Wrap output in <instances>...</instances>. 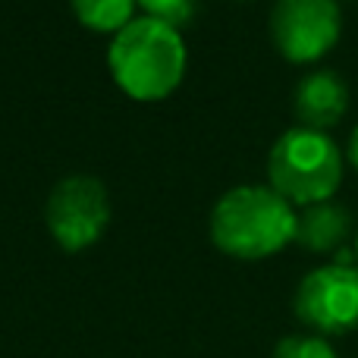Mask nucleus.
<instances>
[{"label":"nucleus","mask_w":358,"mask_h":358,"mask_svg":"<svg viewBox=\"0 0 358 358\" xmlns=\"http://www.w3.org/2000/svg\"><path fill=\"white\" fill-rule=\"evenodd\" d=\"M355 258H358V233H355Z\"/></svg>","instance_id":"obj_13"},{"label":"nucleus","mask_w":358,"mask_h":358,"mask_svg":"<svg viewBox=\"0 0 358 358\" xmlns=\"http://www.w3.org/2000/svg\"><path fill=\"white\" fill-rule=\"evenodd\" d=\"M343 16L336 0H277L271 38L289 63H315L336 48Z\"/></svg>","instance_id":"obj_5"},{"label":"nucleus","mask_w":358,"mask_h":358,"mask_svg":"<svg viewBox=\"0 0 358 358\" xmlns=\"http://www.w3.org/2000/svg\"><path fill=\"white\" fill-rule=\"evenodd\" d=\"M296 317L315 336H346L358 330V267L324 264L305 273L296 289Z\"/></svg>","instance_id":"obj_4"},{"label":"nucleus","mask_w":358,"mask_h":358,"mask_svg":"<svg viewBox=\"0 0 358 358\" xmlns=\"http://www.w3.org/2000/svg\"><path fill=\"white\" fill-rule=\"evenodd\" d=\"M76 16L94 31H120L132 22L136 0H73Z\"/></svg>","instance_id":"obj_9"},{"label":"nucleus","mask_w":358,"mask_h":358,"mask_svg":"<svg viewBox=\"0 0 358 358\" xmlns=\"http://www.w3.org/2000/svg\"><path fill=\"white\" fill-rule=\"evenodd\" d=\"M273 358H340V355H336V349L324 336L302 334V336L280 340L277 349H273Z\"/></svg>","instance_id":"obj_10"},{"label":"nucleus","mask_w":358,"mask_h":358,"mask_svg":"<svg viewBox=\"0 0 358 358\" xmlns=\"http://www.w3.org/2000/svg\"><path fill=\"white\" fill-rule=\"evenodd\" d=\"M349 110V88L334 69H315L302 76L296 88V113L302 126L327 132L346 117Z\"/></svg>","instance_id":"obj_7"},{"label":"nucleus","mask_w":358,"mask_h":358,"mask_svg":"<svg viewBox=\"0 0 358 358\" xmlns=\"http://www.w3.org/2000/svg\"><path fill=\"white\" fill-rule=\"evenodd\" d=\"M349 164L358 170V126L352 129V136H349Z\"/></svg>","instance_id":"obj_12"},{"label":"nucleus","mask_w":358,"mask_h":358,"mask_svg":"<svg viewBox=\"0 0 358 358\" xmlns=\"http://www.w3.org/2000/svg\"><path fill=\"white\" fill-rule=\"evenodd\" d=\"M296 210L271 185H236L210 210V239L223 255L261 261L296 239Z\"/></svg>","instance_id":"obj_1"},{"label":"nucleus","mask_w":358,"mask_h":358,"mask_svg":"<svg viewBox=\"0 0 358 358\" xmlns=\"http://www.w3.org/2000/svg\"><path fill=\"white\" fill-rule=\"evenodd\" d=\"M349 233H352V217L336 201L311 204V208H305L299 214V223H296V242L305 252H315V255H327L343 248Z\"/></svg>","instance_id":"obj_8"},{"label":"nucleus","mask_w":358,"mask_h":358,"mask_svg":"<svg viewBox=\"0 0 358 358\" xmlns=\"http://www.w3.org/2000/svg\"><path fill=\"white\" fill-rule=\"evenodd\" d=\"M107 63L117 85L129 98L161 101L173 94L185 76V44L179 29L142 16L113 35Z\"/></svg>","instance_id":"obj_2"},{"label":"nucleus","mask_w":358,"mask_h":358,"mask_svg":"<svg viewBox=\"0 0 358 358\" xmlns=\"http://www.w3.org/2000/svg\"><path fill=\"white\" fill-rule=\"evenodd\" d=\"M267 176L271 189L289 204L311 208L336 195L343 182V151L327 132L292 126L273 142L267 157Z\"/></svg>","instance_id":"obj_3"},{"label":"nucleus","mask_w":358,"mask_h":358,"mask_svg":"<svg viewBox=\"0 0 358 358\" xmlns=\"http://www.w3.org/2000/svg\"><path fill=\"white\" fill-rule=\"evenodd\" d=\"M136 6H142L145 16L161 19V22L173 25V29H182L195 16L198 0H136Z\"/></svg>","instance_id":"obj_11"},{"label":"nucleus","mask_w":358,"mask_h":358,"mask_svg":"<svg viewBox=\"0 0 358 358\" xmlns=\"http://www.w3.org/2000/svg\"><path fill=\"white\" fill-rule=\"evenodd\" d=\"M44 217H48L50 236L66 252H82L94 245L110 220L104 182H98L94 176H66L50 192Z\"/></svg>","instance_id":"obj_6"}]
</instances>
